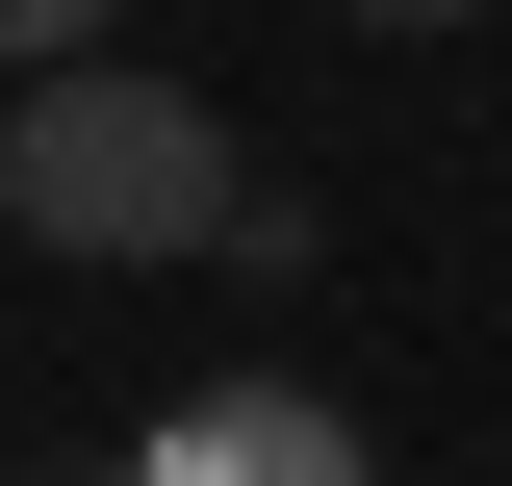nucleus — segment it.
Masks as SVG:
<instances>
[{"label": "nucleus", "instance_id": "f257e3e1", "mask_svg": "<svg viewBox=\"0 0 512 486\" xmlns=\"http://www.w3.org/2000/svg\"><path fill=\"white\" fill-rule=\"evenodd\" d=\"M231 205H256V154L180 103V77H103V52L0 77V231L26 256H205Z\"/></svg>", "mask_w": 512, "mask_h": 486}, {"label": "nucleus", "instance_id": "f03ea898", "mask_svg": "<svg viewBox=\"0 0 512 486\" xmlns=\"http://www.w3.org/2000/svg\"><path fill=\"white\" fill-rule=\"evenodd\" d=\"M103 486H384V461H359V410H308V384H180Z\"/></svg>", "mask_w": 512, "mask_h": 486}, {"label": "nucleus", "instance_id": "7ed1b4c3", "mask_svg": "<svg viewBox=\"0 0 512 486\" xmlns=\"http://www.w3.org/2000/svg\"><path fill=\"white\" fill-rule=\"evenodd\" d=\"M103 26H128V0H0V77H77Z\"/></svg>", "mask_w": 512, "mask_h": 486}, {"label": "nucleus", "instance_id": "20e7f679", "mask_svg": "<svg viewBox=\"0 0 512 486\" xmlns=\"http://www.w3.org/2000/svg\"><path fill=\"white\" fill-rule=\"evenodd\" d=\"M359 26H487V0H359Z\"/></svg>", "mask_w": 512, "mask_h": 486}]
</instances>
